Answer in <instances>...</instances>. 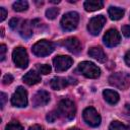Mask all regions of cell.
<instances>
[{
	"label": "cell",
	"mask_w": 130,
	"mask_h": 130,
	"mask_svg": "<svg viewBox=\"0 0 130 130\" xmlns=\"http://www.w3.org/2000/svg\"><path fill=\"white\" fill-rule=\"evenodd\" d=\"M57 112L59 116L66 120H72L76 114V108L74 103L69 99H63L59 102Z\"/></svg>",
	"instance_id": "cell-1"
},
{
	"label": "cell",
	"mask_w": 130,
	"mask_h": 130,
	"mask_svg": "<svg viewBox=\"0 0 130 130\" xmlns=\"http://www.w3.org/2000/svg\"><path fill=\"white\" fill-rule=\"evenodd\" d=\"M109 82L120 89H126L130 86V75L126 72H117L109 77Z\"/></svg>",
	"instance_id": "cell-2"
},
{
	"label": "cell",
	"mask_w": 130,
	"mask_h": 130,
	"mask_svg": "<svg viewBox=\"0 0 130 130\" xmlns=\"http://www.w3.org/2000/svg\"><path fill=\"white\" fill-rule=\"evenodd\" d=\"M79 22V14L77 12L71 11V12H67L66 14L63 15V17L61 18L60 24L63 30L65 31H70L76 28L77 24Z\"/></svg>",
	"instance_id": "cell-3"
},
{
	"label": "cell",
	"mask_w": 130,
	"mask_h": 130,
	"mask_svg": "<svg viewBox=\"0 0 130 130\" xmlns=\"http://www.w3.org/2000/svg\"><path fill=\"white\" fill-rule=\"evenodd\" d=\"M32 53L38 57H45L54 51V44L47 40H41L32 46Z\"/></svg>",
	"instance_id": "cell-4"
},
{
	"label": "cell",
	"mask_w": 130,
	"mask_h": 130,
	"mask_svg": "<svg viewBox=\"0 0 130 130\" xmlns=\"http://www.w3.org/2000/svg\"><path fill=\"white\" fill-rule=\"evenodd\" d=\"M78 70L82 75H84L87 78H98L101 74L100 68L94 63L88 62V61H83L79 63Z\"/></svg>",
	"instance_id": "cell-5"
},
{
	"label": "cell",
	"mask_w": 130,
	"mask_h": 130,
	"mask_svg": "<svg viewBox=\"0 0 130 130\" xmlns=\"http://www.w3.org/2000/svg\"><path fill=\"white\" fill-rule=\"evenodd\" d=\"M12 59L14 64L19 68H26L28 65V56L26 50L22 47H17L13 50Z\"/></svg>",
	"instance_id": "cell-6"
},
{
	"label": "cell",
	"mask_w": 130,
	"mask_h": 130,
	"mask_svg": "<svg viewBox=\"0 0 130 130\" xmlns=\"http://www.w3.org/2000/svg\"><path fill=\"white\" fill-rule=\"evenodd\" d=\"M82 116H83L84 122L91 127H98L101 124V116L96 112V110L92 107H88L84 109Z\"/></svg>",
	"instance_id": "cell-7"
},
{
	"label": "cell",
	"mask_w": 130,
	"mask_h": 130,
	"mask_svg": "<svg viewBox=\"0 0 130 130\" xmlns=\"http://www.w3.org/2000/svg\"><path fill=\"white\" fill-rule=\"evenodd\" d=\"M11 104L18 108L26 107L27 105V92L22 86H18L15 92L11 96Z\"/></svg>",
	"instance_id": "cell-8"
},
{
	"label": "cell",
	"mask_w": 130,
	"mask_h": 130,
	"mask_svg": "<svg viewBox=\"0 0 130 130\" xmlns=\"http://www.w3.org/2000/svg\"><path fill=\"white\" fill-rule=\"evenodd\" d=\"M106 23V18L103 15H98L94 16L92 18H90V20L88 21L87 24V30L89 31V34L96 36L100 34V31L102 30V28L104 27Z\"/></svg>",
	"instance_id": "cell-9"
},
{
	"label": "cell",
	"mask_w": 130,
	"mask_h": 130,
	"mask_svg": "<svg viewBox=\"0 0 130 130\" xmlns=\"http://www.w3.org/2000/svg\"><path fill=\"white\" fill-rule=\"evenodd\" d=\"M72 63H73L72 58L69 56H65V55H59L53 59L54 67H55L56 71H58V72H62V71L69 69L71 67Z\"/></svg>",
	"instance_id": "cell-10"
},
{
	"label": "cell",
	"mask_w": 130,
	"mask_h": 130,
	"mask_svg": "<svg viewBox=\"0 0 130 130\" xmlns=\"http://www.w3.org/2000/svg\"><path fill=\"white\" fill-rule=\"evenodd\" d=\"M103 41L107 47L113 48V47H116L117 45H119V43L121 41V36L117 31V29L111 28L104 35Z\"/></svg>",
	"instance_id": "cell-11"
},
{
	"label": "cell",
	"mask_w": 130,
	"mask_h": 130,
	"mask_svg": "<svg viewBox=\"0 0 130 130\" xmlns=\"http://www.w3.org/2000/svg\"><path fill=\"white\" fill-rule=\"evenodd\" d=\"M64 47L71 53L73 54H78L80 51H81V44H80V41L75 38V37H70V38H67L64 43H63Z\"/></svg>",
	"instance_id": "cell-12"
},
{
	"label": "cell",
	"mask_w": 130,
	"mask_h": 130,
	"mask_svg": "<svg viewBox=\"0 0 130 130\" xmlns=\"http://www.w3.org/2000/svg\"><path fill=\"white\" fill-rule=\"evenodd\" d=\"M50 101V94L46 90H39L32 98V105L35 107L46 106Z\"/></svg>",
	"instance_id": "cell-13"
},
{
	"label": "cell",
	"mask_w": 130,
	"mask_h": 130,
	"mask_svg": "<svg viewBox=\"0 0 130 130\" xmlns=\"http://www.w3.org/2000/svg\"><path fill=\"white\" fill-rule=\"evenodd\" d=\"M17 30L19 31V34L22 38L28 39L32 35V22L30 24V22L28 20H21Z\"/></svg>",
	"instance_id": "cell-14"
},
{
	"label": "cell",
	"mask_w": 130,
	"mask_h": 130,
	"mask_svg": "<svg viewBox=\"0 0 130 130\" xmlns=\"http://www.w3.org/2000/svg\"><path fill=\"white\" fill-rule=\"evenodd\" d=\"M88 55L91 58H93V59H95V60H98L99 62H102V63L107 60V56H106L105 52L103 51V49L101 47H91L88 50Z\"/></svg>",
	"instance_id": "cell-15"
},
{
	"label": "cell",
	"mask_w": 130,
	"mask_h": 130,
	"mask_svg": "<svg viewBox=\"0 0 130 130\" xmlns=\"http://www.w3.org/2000/svg\"><path fill=\"white\" fill-rule=\"evenodd\" d=\"M68 84H69V81L64 77H54L50 82L51 87L55 90H61L65 88Z\"/></svg>",
	"instance_id": "cell-16"
},
{
	"label": "cell",
	"mask_w": 130,
	"mask_h": 130,
	"mask_svg": "<svg viewBox=\"0 0 130 130\" xmlns=\"http://www.w3.org/2000/svg\"><path fill=\"white\" fill-rule=\"evenodd\" d=\"M22 80L28 84V85H34V84H37L41 81V76L39 75V73H37L36 71H28L23 77H22Z\"/></svg>",
	"instance_id": "cell-17"
},
{
	"label": "cell",
	"mask_w": 130,
	"mask_h": 130,
	"mask_svg": "<svg viewBox=\"0 0 130 130\" xmlns=\"http://www.w3.org/2000/svg\"><path fill=\"white\" fill-rule=\"evenodd\" d=\"M103 95L104 99L107 103L111 104V105H115L118 103L119 101V94L117 91L113 90V89H105L103 91Z\"/></svg>",
	"instance_id": "cell-18"
},
{
	"label": "cell",
	"mask_w": 130,
	"mask_h": 130,
	"mask_svg": "<svg viewBox=\"0 0 130 130\" xmlns=\"http://www.w3.org/2000/svg\"><path fill=\"white\" fill-rule=\"evenodd\" d=\"M104 2L101 0H87L84 2L83 7L86 11H95L103 8Z\"/></svg>",
	"instance_id": "cell-19"
},
{
	"label": "cell",
	"mask_w": 130,
	"mask_h": 130,
	"mask_svg": "<svg viewBox=\"0 0 130 130\" xmlns=\"http://www.w3.org/2000/svg\"><path fill=\"white\" fill-rule=\"evenodd\" d=\"M108 13L111 17V19L113 20H118L120 18L123 17L125 11L122 9V8H119V7H114V6H111L108 10Z\"/></svg>",
	"instance_id": "cell-20"
},
{
	"label": "cell",
	"mask_w": 130,
	"mask_h": 130,
	"mask_svg": "<svg viewBox=\"0 0 130 130\" xmlns=\"http://www.w3.org/2000/svg\"><path fill=\"white\" fill-rule=\"evenodd\" d=\"M13 10L17 11V12H21V11H25L28 8V3L24 0H20V1H16L13 3L12 5Z\"/></svg>",
	"instance_id": "cell-21"
},
{
	"label": "cell",
	"mask_w": 130,
	"mask_h": 130,
	"mask_svg": "<svg viewBox=\"0 0 130 130\" xmlns=\"http://www.w3.org/2000/svg\"><path fill=\"white\" fill-rule=\"evenodd\" d=\"M109 130H130V128L119 121H113L110 124Z\"/></svg>",
	"instance_id": "cell-22"
},
{
	"label": "cell",
	"mask_w": 130,
	"mask_h": 130,
	"mask_svg": "<svg viewBox=\"0 0 130 130\" xmlns=\"http://www.w3.org/2000/svg\"><path fill=\"white\" fill-rule=\"evenodd\" d=\"M5 130H23V127L17 121H11L6 125Z\"/></svg>",
	"instance_id": "cell-23"
},
{
	"label": "cell",
	"mask_w": 130,
	"mask_h": 130,
	"mask_svg": "<svg viewBox=\"0 0 130 130\" xmlns=\"http://www.w3.org/2000/svg\"><path fill=\"white\" fill-rule=\"evenodd\" d=\"M58 14H59V8L52 7V8L47 9V11H46V16H47L49 19H54V18H56V16H57Z\"/></svg>",
	"instance_id": "cell-24"
},
{
	"label": "cell",
	"mask_w": 130,
	"mask_h": 130,
	"mask_svg": "<svg viewBox=\"0 0 130 130\" xmlns=\"http://www.w3.org/2000/svg\"><path fill=\"white\" fill-rule=\"evenodd\" d=\"M36 67H37L38 71H39L40 73L44 74V75L49 74V73L51 72V66H50V65H47V64H43V65H41V64H37Z\"/></svg>",
	"instance_id": "cell-25"
},
{
	"label": "cell",
	"mask_w": 130,
	"mask_h": 130,
	"mask_svg": "<svg viewBox=\"0 0 130 130\" xmlns=\"http://www.w3.org/2000/svg\"><path fill=\"white\" fill-rule=\"evenodd\" d=\"M20 19L19 18H12L11 20H10V22H9V26L13 29V30H16V29H18V26H19V24H20Z\"/></svg>",
	"instance_id": "cell-26"
},
{
	"label": "cell",
	"mask_w": 130,
	"mask_h": 130,
	"mask_svg": "<svg viewBox=\"0 0 130 130\" xmlns=\"http://www.w3.org/2000/svg\"><path fill=\"white\" fill-rule=\"evenodd\" d=\"M59 117V114H58V112L57 111H52V112H50V113H48V115H47V120L49 121V122H54L57 118Z\"/></svg>",
	"instance_id": "cell-27"
},
{
	"label": "cell",
	"mask_w": 130,
	"mask_h": 130,
	"mask_svg": "<svg viewBox=\"0 0 130 130\" xmlns=\"http://www.w3.org/2000/svg\"><path fill=\"white\" fill-rule=\"evenodd\" d=\"M2 81H3V83L4 84H10L12 81H13V76L11 75V74H6V75H4L3 76V78H2Z\"/></svg>",
	"instance_id": "cell-28"
},
{
	"label": "cell",
	"mask_w": 130,
	"mask_h": 130,
	"mask_svg": "<svg viewBox=\"0 0 130 130\" xmlns=\"http://www.w3.org/2000/svg\"><path fill=\"white\" fill-rule=\"evenodd\" d=\"M122 32L125 37L130 38V25H124L122 26Z\"/></svg>",
	"instance_id": "cell-29"
},
{
	"label": "cell",
	"mask_w": 130,
	"mask_h": 130,
	"mask_svg": "<svg viewBox=\"0 0 130 130\" xmlns=\"http://www.w3.org/2000/svg\"><path fill=\"white\" fill-rule=\"evenodd\" d=\"M5 53H6V46L5 45H1L0 46V60L3 61L5 58Z\"/></svg>",
	"instance_id": "cell-30"
},
{
	"label": "cell",
	"mask_w": 130,
	"mask_h": 130,
	"mask_svg": "<svg viewBox=\"0 0 130 130\" xmlns=\"http://www.w3.org/2000/svg\"><path fill=\"white\" fill-rule=\"evenodd\" d=\"M6 15H7V11L5 10V8L0 7V21H3L6 17Z\"/></svg>",
	"instance_id": "cell-31"
},
{
	"label": "cell",
	"mask_w": 130,
	"mask_h": 130,
	"mask_svg": "<svg viewBox=\"0 0 130 130\" xmlns=\"http://www.w3.org/2000/svg\"><path fill=\"white\" fill-rule=\"evenodd\" d=\"M124 60H125V63H126L128 66H130V51H128V52L125 54Z\"/></svg>",
	"instance_id": "cell-32"
},
{
	"label": "cell",
	"mask_w": 130,
	"mask_h": 130,
	"mask_svg": "<svg viewBox=\"0 0 130 130\" xmlns=\"http://www.w3.org/2000/svg\"><path fill=\"white\" fill-rule=\"evenodd\" d=\"M28 130H44V128H43L41 125L36 124V125H32L31 127H29V129H28Z\"/></svg>",
	"instance_id": "cell-33"
},
{
	"label": "cell",
	"mask_w": 130,
	"mask_h": 130,
	"mask_svg": "<svg viewBox=\"0 0 130 130\" xmlns=\"http://www.w3.org/2000/svg\"><path fill=\"white\" fill-rule=\"evenodd\" d=\"M5 101H6V94H5L4 92H1V108L4 107Z\"/></svg>",
	"instance_id": "cell-34"
},
{
	"label": "cell",
	"mask_w": 130,
	"mask_h": 130,
	"mask_svg": "<svg viewBox=\"0 0 130 130\" xmlns=\"http://www.w3.org/2000/svg\"><path fill=\"white\" fill-rule=\"evenodd\" d=\"M125 112H126L127 115H130V105L129 104H127L125 106Z\"/></svg>",
	"instance_id": "cell-35"
},
{
	"label": "cell",
	"mask_w": 130,
	"mask_h": 130,
	"mask_svg": "<svg viewBox=\"0 0 130 130\" xmlns=\"http://www.w3.org/2000/svg\"><path fill=\"white\" fill-rule=\"evenodd\" d=\"M68 130H79L78 128H75V127H73V128H70V129H68Z\"/></svg>",
	"instance_id": "cell-36"
},
{
	"label": "cell",
	"mask_w": 130,
	"mask_h": 130,
	"mask_svg": "<svg viewBox=\"0 0 130 130\" xmlns=\"http://www.w3.org/2000/svg\"><path fill=\"white\" fill-rule=\"evenodd\" d=\"M52 130H54V129H52Z\"/></svg>",
	"instance_id": "cell-37"
}]
</instances>
